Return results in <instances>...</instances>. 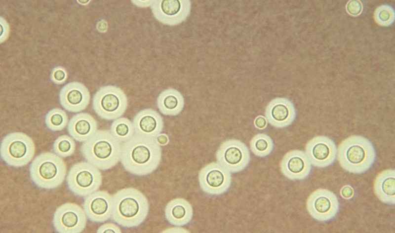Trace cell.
Returning <instances> with one entry per match:
<instances>
[{"mask_svg":"<svg viewBox=\"0 0 395 233\" xmlns=\"http://www.w3.org/2000/svg\"><path fill=\"white\" fill-rule=\"evenodd\" d=\"M218 162L230 172L244 170L250 161L248 149L242 142L235 139L227 140L220 145L216 154Z\"/></svg>","mask_w":395,"mask_h":233,"instance_id":"8fae6325","label":"cell"},{"mask_svg":"<svg viewBox=\"0 0 395 233\" xmlns=\"http://www.w3.org/2000/svg\"><path fill=\"white\" fill-rule=\"evenodd\" d=\"M132 122L135 133L147 137L156 139L163 129L162 117L158 112L150 109L138 113Z\"/></svg>","mask_w":395,"mask_h":233,"instance_id":"d6986e66","label":"cell"},{"mask_svg":"<svg viewBox=\"0 0 395 233\" xmlns=\"http://www.w3.org/2000/svg\"><path fill=\"white\" fill-rule=\"evenodd\" d=\"M346 9L350 15L356 16L361 12L362 6L360 1L353 0L348 2L346 6Z\"/></svg>","mask_w":395,"mask_h":233,"instance_id":"f546056e","label":"cell"},{"mask_svg":"<svg viewBox=\"0 0 395 233\" xmlns=\"http://www.w3.org/2000/svg\"><path fill=\"white\" fill-rule=\"evenodd\" d=\"M35 145L32 138L20 132L8 133L0 144V157L7 165L19 168L26 166L33 159Z\"/></svg>","mask_w":395,"mask_h":233,"instance_id":"8992f818","label":"cell"},{"mask_svg":"<svg viewBox=\"0 0 395 233\" xmlns=\"http://www.w3.org/2000/svg\"><path fill=\"white\" fill-rule=\"evenodd\" d=\"M295 111L292 103L285 98H277L268 105L265 112L269 123L277 128L290 125L295 118Z\"/></svg>","mask_w":395,"mask_h":233,"instance_id":"ac0fdd59","label":"cell"},{"mask_svg":"<svg viewBox=\"0 0 395 233\" xmlns=\"http://www.w3.org/2000/svg\"><path fill=\"white\" fill-rule=\"evenodd\" d=\"M374 18L379 25L389 26L393 23L395 19L394 9L389 5H381L376 9Z\"/></svg>","mask_w":395,"mask_h":233,"instance_id":"83f0119b","label":"cell"},{"mask_svg":"<svg viewBox=\"0 0 395 233\" xmlns=\"http://www.w3.org/2000/svg\"><path fill=\"white\" fill-rule=\"evenodd\" d=\"M90 101V93L82 83L73 81L65 85L59 92L61 106L68 112L78 113L85 110Z\"/></svg>","mask_w":395,"mask_h":233,"instance_id":"2e32d148","label":"cell"},{"mask_svg":"<svg viewBox=\"0 0 395 233\" xmlns=\"http://www.w3.org/2000/svg\"><path fill=\"white\" fill-rule=\"evenodd\" d=\"M254 125L259 129H265L267 125V119L262 116H257L254 120Z\"/></svg>","mask_w":395,"mask_h":233,"instance_id":"1f68e13d","label":"cell"},{"mask_svg":"<svg viewBox=\"0 0 395 233\" xmlns=\"http://www.w3.org/2000/svg\"><path fill=\"white\" fill-rule=\"evenodd\" d=\"M149 211L147 197L136 189L124 188L112 195L111 219L122 227H138L146 220Z\"/></svg>","mask_w":395,"mask_h":233,"instance_id":"7a4b0ae2","label":"cell"},{"mask_svg":"<svg viewBox=\"0 0 395 233\" xmlns=\"http://www.w3.org/2000/svg\"><path fill=\"white\" fill-rule=\"evenodd\" d=\"M306 154L312 164L319 168L331 165L336 158L337 148L334 141L325 136H317L309 141Z\"/></svg>","mask_w":395,"mask_h":233,"instance_id":"4fadbf2b","label":"cell"},{"mask_svg":"<svg viewBox=\"0 0 395 233\" xmlns=\"http://www.w3.org/2000/svg\"><path fill=\"white\" fill-rule=\"evenodd\" d=\"M187 231L184 229L181 228L180 227H173L166 229V231H163V233H186Z\"/></svg>","mask_w":395,"mask_h":233,"instance_id":"e575fe53","label":"cell"},{"mask_svg":"<svg viewBox=\"0 0 395 233\" xmlns=\"http://www.w3.org/2000/svg\"><path fill=\"white\" fill-rule=\"evenodd\" d=\"M67 77L66 70L62 67L58 66L52 69L50 79L54 83L60 85L66 81Z\"/></svg>","mask_w":395,"mask_h":233,"instance_id":"f1b7e54d","label":"cell"},{"mask_svg":"<svg viewBox=\"0 0 395 233\" xmlns=\"http://www.w3.org/2000/svg\"><path fill=\"white\" fill-rule=\"evenodd\" d=\"M121 143L107 130H97L83 142L80 150L83 157L99 169L109 170L120 160Z\"/></svg>","mask_w":395,"mask_h":233,"instance_id":"3957f363","label":"cell"},{"mask_svg":"<svg viewBox=\"0 0 395 233\" xmlns=\"http://www.w3.org/2000/svg\"><path fill=\"white\" fill-rule=\"evenodd\" d=\"M337 153L341 166L354 174H362L368 171L376 158L372 143L360 136H353L344 140L340 144Z\"/></svg>","mask_w":395,"mask_h":233,"instance_id":"277c9868","label":"cell"},{"mask_svg":"<svg viewBox=\"0 0 395 233\" xmlns=\"http://www.w3.org/2000/svg\"><path fill=\"white\" fill-rule=\"evenodd\" d=\"M110 131L120 142L126 141L135 133L133 122L122 117L114 120L111 125Z\"/></svg>","mask_w":395,"mask_h":233,"instance_id":"cb8c5ba5","label":"cell"},{"mask_svg":"<svg viewBox=\"0 0 395 233\" xmlns=\"http://www.w3.org/2000/svg\"><path fill=\"white\" fill-rule=\"evenodd\" d=\"M66 182L73 194L85 197L98 191L102 184V176L98 168L87 161H81L71 166Z\"/></svg>","mask_w":395,"mask_h":233,"instance_id":"52a82bcc","label":"cell"},{"mask_svg":"<svg viewBox=\"0 0 395 233\" xmlns=\"http://www.w3.org/2000/svg\"><path fill=\"white\" fill-rule=\"evenodd\" d=\"M283 174L291 180H302L310 174L312 164L306 154L300 150L287 153L280 162Z\"/></svg>","mask_w":395,"mask_h":233,"instance_id":"e0dca14e","label":"cell"},{"mask_svg":"<svg viewBox=\"0 0 395 233\" xmlns=\"http://www.w3.org/2000/svg\"><path fill=\"white\" fill-rule=\"evenodd\" d=\"M75 150L76 143L74 139L67 135L59 136L55 140L53 144V151L61 157L71 156Z\"/></svg>","mask_w":395,"mask_h":233,"instance_id":"4316f807","label":"cell"},{"mask_svg":"<svg viewBox=\"0 0 395 233\" xmlns=\"http://www.w3.org/2000/svg\"><path fill=\"white\" fill-rule=\"evenodd\" d=\"M198 178L201 189L209 195H218L225 193L232 181L230 172L218 162H212L203 167Z\"/></svg>","mask_w":395,"mask_h":233,"instance_id":"7c38bea8","label":"cell"},{"mask_svg":"<svg viewBox=\"0 0 395 233\" xmlns=\"http://www.w3.org/2000/svg\"><path fill=\"white\" fill-rule=\"evenodd\" d=\"M161 159V149L155 138L136 133L121 145L120 162L124 169L135 176L153 172Z\"/></svg>","mask_w":395,"mask_h":233,"instance_id":"6da1fadb","label":"cell"},{"mask_svg":"<svg viewBox=\"0 0 395 233\" xmlns=\"http://www.w3.org/2000/svg\"><path fill=\"white\" fill-rule=\"evenodd\" d=\"M165 217L171 225L182 227L189 224L193 216V209L190 203L182 198H176L166 204Z\"/></svg>","mask_w":395,"mask_h":233,"instance_id":"44dd1931","label":"cell"},{"mask_svg":"<svg viewBox=\"0 0 395 233\" xmlns=\"http://www.w3.org/2000/svg\"><path fill=\"white\" fill-rule=\"evenodd\" d=\"M395 170L388 169L379 173L374 180V193L379 200L385 203L395 204Z\"/></svg>","mask_w":395,"mask_h":233,"instance_id":"7402d4cb","label":"cell"},{"mask_svg":"<svg viewBox=\"0 0 395 233\" xmlns=\"http://www.w3.org/2000/svg\"><path fill=\"white\" fill-rule=\"evenodd\" d=\"M340 194L343 198L348 199L353 196L354 190L351 186L346 185L342 188Z\"/></svg>","mask_w":395,"mask_h":233,"instance_id":"d6a6232c","label":"cell"},{"mask_svg":"<svg viewBox=\"0 0 395 233\" xmlns=\"http://www.w3.org/2000/svg\"><path fill=\"white\" fill-rule=\"evenodd\" d=\"M152 11L160 22L169 25L182 22L189 12V2L186 0H156L152 6Z\"/></svg>","mask_w":395,"mask_h":233,"instance_id":"9a60e30c","label":"cell"},{"mask_svg":"<svg viewBox=\"0 0 395 233\" xmlns=\"http://www.w3.org/2000/svg\"><path fill=\"white\" fill-rule=\"evenodd\" d=\"M44 123L46 127L52 131H61L68 124V116L61 109H52L46 114Z\"/></svg>","mask_w":395,"mask_h":233,"instance_id":"d4e9b609","label":"cell"},{"mask_svg":"<svg viewBox=\"0 0 395 233\" xmlns=\"http://www.w3.org/2000/svg\"><path fill=\"white\" fill-rule=\"evenodd\" d=\"M127 98L123 91L113 85L100 87L94 94L92 107L95 113L102 119L115 120L125 112Z\"/></svg>","mask_w":395,"mask_h":233,"instance_id":"ba28073f","label":"cell"},{"mask_svg":"<svg viewBox=\"0 0 395 233\" xmlns=\"http://www.w3.org/2000/svg\"><path fill=\"white\" fill-rule=\"evenodd\" d=\"M83 208L90 222L104 223L111 218L112 195L105 191H97L84 197Z\"/></svg>","mask_w":395,"mask_h":233,"instance_id":"5bb4252c","label":"cell"},{"mask_svg":"<svg viewBox=\"0 0 395 233\" xmlns=\"http://www.w3.org/2000/svg\"><path fill=\"white\" fill-rule=\"evenodd\" d=\"M250 147L253 154L259 157H265L273 151L272 139L265 134H258L250 141Z\"/></svg>","mask_w":395,"mask_h":233,"instance_id":"484cf974","label":"cell"},{"mask_svg":"<svg viewBox=\"0 0 395 233\" xmlns=\"http://www.w3.org/2000/svg\"><path fill=\"white\" fill-rule=\"evenodd\" d=\"M97 233H120L121 230L119 227L114 223H107L101 225L97 230Z\"/></svg>","mask_w":395,"mask_h":233,"instance_id":"4dcf8cb0","label":"cell"},{"mask_svg":"<svg viewBox=\"0 0 395 233\" xmlns=\"http://www.w3.org/2000/svg\"><path fill=\"white\" fill-rule=\"evenodd\" d=\"M67 166L63 158L56 154L43 152L38 155L29 166V176L33 184L41 189L52 190L63 182Z\"/></svg>","mask_w":395,"mask_h":233,"instance_id":"5b68a950","label":"cell"},{"mask_svg":"<svg viewBox=\"0 0 395 233\" xmlns=\"http://www.w3.org/2000/svg\"><path fill=\"white\" fill-rule=\"evenodd\" d=\"M307 209L316 220L329 222L338 214L340 204L336 195L324 189H317L311 194L307 200Z\"/></svg>","mask_w":395,"mask_h":233,"instance_id":"30bf717a","label":"cell"},{"mask_svg":"<svg viewBox=\"0 0 395 233\" xmlns=\"http://www.w3.org/2000/svg\"><path fill=\"white\" fill-rule=\"evenodd\" d=\"M157 142L159 145H166L168 142V138L164 134H159L156 138Z\"/></svg>","mask_w":395,"mask_h":233,"instance_id":"836d02e7","label":"cell"},{"mask_svg":"<svg viewBox=\"0 0 395 233\" xmlns=\"http://www.w3.org/2000/svg\"><path fill=\"white\" fill-rule=\"evenodd\" d=\"M97 123L94 117L86 113L73 116L67 127L69 135L76 141L84 142L91 138L97 131Z\"/></svg>","mask_w":395,"mask_h":233,"instance_id":"ffe728a7","label":"cell"},{"mask_svg":"<svg viewBox=\"0 0 395 233\" xmlns=\"http://www.w3.org/2000/svg\"><path fill=\"white\" fill-rule=\"evenodd\" d=\"M157 104L158 110L163 115L175 116L183 110L184 100L180 92L175 89L170 88L160 93L158 98Z\"/></svg>","mask_w":395,"mask_h":233,"instance_id":"603a6c76","label":"cell"},{"mask_svg":"<svg viewBox=\"0 0 395 233\" xmlns=\"http://www.w3.org/2000/svg\"><path fill=\"white\" fill-rule=\"evenodd\" d=\"M87 218L83 208L75 203L67 202L55 210L52 223L57 233H80L86 227Z\"/></svg>","mask_w":395,"mask_h":233,"instance_id":"9c48e42d","label":"cell"}]
</instances>
